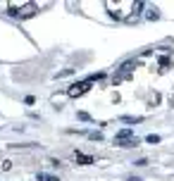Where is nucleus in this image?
Masks as SVG:
<instances>
[{"label": "nucleus", "mask_w": 174, "mask_h": 181, "mask_svg": "<svg viewBox=\"0 0 174 181\" xmlns=\"http://www.w3.org/2000/svg\"><path fill=\"white\" fill-rule=\"evenodd\" d=\"M129 181H141V179H138V176H129Z\"/></svg>", "instance_id": "nucleus-13"}, {"label": "nucleus", "mask_w": 174, "mask_h": 181, "mask_svg": "<svg viewBox=\"0 0 174 181\" xmlns=\"http://www.w3.org/2000/svg\"><path fill=\"white\" fill-rule=\"evenodd\" d=\"M2 169H5V172H7V169H12V162H10V160H5V162H2Z\"/></svg>", "instance_id": "nucleus-12"}, {"label": "nucleus", "mask_w": 174, "mask_h": 181, "mask_svg": "<svg viewBox=\"0 0 174 181\" xmlns=\"http://www.w3.org/2000/svg\"><path fill=\"white\" fill-rule=\"evenodd\" d=\"M24 103H26V105H34V103H36V98H34V95H26V98H24Z\"/></svg>", "instance_id": "nucleus-9"}, {"label": "nucleus", "mask_w": 174, "mask_h": 181, "mask_svg": "<svg viewBox=\"0 0 174 181\" xmlns=\"http://www.w3.org/2000/svg\"><path fill=\"white\" fill-rule=\"evenodd\" d=\"M79 119H83V122H91V117H88L86 112H79Z\"/></svg>", "instance_id": "nucleus-11"}, {"label": "nucleus", "mask_w": 174, "mask_h": 181, "mask_svg": "<svg viewBox=\"0 0 174 181\" xmlns=\"http://www.w3.org/2000/svg\"><path fill=\"white\" fill-rule=\"evenodd\" d=\"M91 88V81H81V83H72L69 88H67V95L69 98H79V95H83L86 90Z\"/></svg>", "instance_id": "nucleus-1"}, {"label": "nucleus", "mask_w": 174, "mask_h": 181, "mask_svg": "<svg viewBox=\"0 0 174 181\" xmlns=\"http://www.w3.org/2000/svg\"><path fill=\"white\" fill-rule=\"evenodd\" d=\"M74 160H76L79 164H93V162H95L91 155H83V153H74Z\"/></svg>", "instance_id": "nucleus-3"}, {"label": "nucleus", "mask_w": 174, "mask_h": 181, "mask_svg": "<svg viewBox=\"0 0 174 181\" xmlns=\"http://www.w3.org/2000/svg\"><path fill=\"white\" fill-rule=\"evenodd\" d=\"M134 164H136V167H146L148 160H146V157H141V160H138V162H134Z\"/></svg>", "instance_id": "nucleus-10"}, {"label": "nucleus", "mask_w": 174, "mask_h": 181, "mask_svg": "<svg viewBox=\"0 0 174 181\" xmlns=\"http://www.w3.org/2000/svg\"><path fill=\"white\" fill-rule=\"evenodd\" d=\"M160 17V14H157V10H150V12H148V19H157Z\"/></svg>", "instance_id": "nucleus-8"}, {"label": "nucleus", "mask_w": 174, "mask_h": 181, "mask_svg": "<svg viewBox=\"0 0 174 181\" xmlns=\"http://www.w3.org/2000/svg\"><path fill=\"white\" fill-rule=\"evenodd\" d=\"M131 136H134V131H131V129H122V131L117 134V143H122V141H129Z\"/></svg>", "instance_id": "nucleus-4"}, {"label": "nucleus", "mask_w": 174, "mask_h": 181, "mask_svg": "<svg viewBox=\"0 0 174 181\" xmlns=\"http://www.w3.org/2000/svg\"><path fill=\"white\" fill-rule=\"evenodd\" d=\"M38 12V7L34 5V2H22V7H19V17L26 19V17H34Z\"/></svg>", "instance_id": "nucleus-2"}, {"label": "nucleus", "mask_w": 174, "mask_h": 181, "mask_svg": "<svg viewBox=\"0 0 174 181\" xmlns=\"http://www.w3.org/2000/svg\"><path fill=\"white\" fill-rule=\"evenodd\" d=\"M38 181H60V179L53 176V174H38Z\"/></svg>", "instance_id": "nucleus-6"}, {"label": "nucleus", "mask_w": 174, "mask_h": 181, "mask_svg": "<svg viewBox=\"0 0 174 181\" xmlns=\"http://www.w3.org/2000/svg\"><path fill=\"white\" fill-rule=\"evenodd\" d=\"M124 124H138V122H143V117H122Z\"/></svg>", "instance_id": "nucleus-5"}, {"label": "nucleus", "mask_w": 174, "mask_h": 181, "mask_svg": "<svg viewBox=\"0 0 174 181\" xmlns=\"http://www.w3.org/2000/svg\"><path fill=\"white\" fill-rule=\"evenodd\" d=\"M146 141H148V143H160V136L150 134V136H148V138H146Z\"/></svg>", "instance_id": "nucleus-7"}]
</instances>
